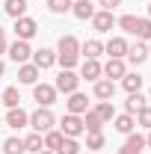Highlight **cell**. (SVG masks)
<instances>
[{"label": "cell", "mask_w": 151, "mask_h": 154, "mask_svg": "<svg viewBox=\"0 0 151 154\" xmlns=\"http://www.w3.org/2000/svg\"><path fill=\"white\" fill-rule=\"evenodd\" d=\"M59 134L62 136H80L83 134V119L80 116H74V113H65L62 116V122H59Z\"/></svg>", "instance_id": "6"}, {"label": "cell", "mask_w": 151, "mask_h": 154, "mask_svg": "<svg viewBox=\"0 0 151 154\" xmlns=\"http://www.w3.org/2000/svg\"><path fill=\"white\" fill-rule=\"evenodd\" d=\"M92 27H95V33H110L116 27V18H113V12H107V9H98L92 18Z\"/></svg>", "instance_id": "9"}, {"label": "cell", "mask_w": 151, "mask_h": 154, "mask_svg": "<svg viewBox=\"0 0 151 154\" xmlns=\"http://www.w3.org/2000/svg\"><path fill=\"white\" fill-rule=\"evenodd\" d=\"M113 128L119 131V134L128 136V134H133V128H136V119H133L131 113H122V116H116V119H113Z\"/></svg>", "instance_id": "21"}, {"label": "cell", "mask_w": 151, "mask_h": 154, "mask_svg": "<svg viewBox=\"0 0 151 154\" xmlns=\"http://www.w3.org/2000/svg\"><path fill=\"white\" fill-rule=\"evenodd\" d=\"M42 148H45V136H42V134H36V131H33L30 136H24V151L39 154Z\"/></svg>", "instance_id": "26"}, {"label": "cell", "mask_w": 151, "mask_h": 154, "mask_svg": "<svg viewBox=\"0 0 151 154\" xmlns=\"http://www.w3.org/2000/svg\"><path fill=\"white\" fill-rule=\"evenodd\" d=\"M98 6H101V9H107V12H113L116 6H122V0H98Z\"/></svg>", "instance_id": "37"}, {"label": "cell", "mask_w": 151, "mask_h": 154, "mask_svg": "<svg viewBox=\"0 0 151 154\" xmlns=\"http://www.w3.org/2000/svg\"><path fill=\"white\" fill-rule=\"evenodd\" d=\"M148 101H151V89H148Z\"/></svg>", "instance_id": "44"}, {"label": "cell", "mask_w": 151, "mask_h": 154, "mask_svg": "<svg viewBox=\"0 0 151 154\" xmlns=\"http://www.w3.org/2000/svg\"><path fill=\"white\" fill-rule=\"evenodd\" d=\"M86 148L89 151H101L104 148V134H89L86 136Z\"/></svg>", "instance_id": "35"}, {"label": "cell", "mask_w": 151, "mask_h": 154, "mask_svg": "<svg viewBox=\"0 0 151 154\" xmlns=\"http://www.w3.org/2000/svg\"><path fill=\"white\" fill-rule=\"evenodd\" d=\"M0 122H3V119H0Z\"/></svg>", "instance_id": "45"}, {"label": "cell", "mask_w": 151, "mask_h": 154, "mask_svg": "<svg viewBox=\"0 0 151 154\" xmlns=\"http://www.w3.org/2000/svg\"><path fill=\"white\" fill-rule=\"evenodd\" d=\"M27 6H30L27 0H6V3H3V9H6L9 18H24V15H27Z\"/></svg>", "instance_id": "23"}, {"label": "cell", "mask_w": 151, "mask_h": 154, "mask_svg": "<svg viewBox=\"0 0 151 154\" xmlns=\"http://www.w3.org/2000/svg\"><path fill=\"white\" fill-rule=\"evenodd\" d=\"M136 125H142V128H148V131H151V104H145V107L136 113Z\"/></svg>", "instance_id": "36"}, {"label": "cell", "mask_w": 151, "mask_h": 154, "mask_svg": "<svg viewBox=\"0 0 151 154\" xmlns=\"http://www.w3.org/2000/svg\"><path fill=\"white\" fill-rule=\"evenodd\" d=\"M128 59L133 65H142L148 59V45L145 42H136V45H128Z\"/></svg>", "instance_id": "19"}, {"label": "cell", "mask_w": 151, "mask_h": 154, "mask_svg": "<svg viewBox=\"0 0 151 154\" xmlns=\"http://www.w3.org/2000/svg\"><path fill=\"white\" fill-rule=\"evenodd\" d=\"M54 62H57V51H51V48H42V51H33V65H36L39 71L51 68Z\"/></svg>", "instance_id": "14"}, {"label": "cell", "mask_w": 151, "mask_h": 154, "mask_svg": "<svg viewBox=\"0 0 151 154\" xmlns=\"http://www.w3.org/2000/svg\"><path fill=\"white\" fill-rule=\"evenodd\" d=\"M104 54H110V59H125L128 57V42L122 36H113L107 45H104Z\"/></svg>", "instance_id": "11"}, {"label": "cell", "mask_w": 151, "mask_h": 154, "mask_svg": "<svg viewBox=\"0 0 151 154\" xmlns=\"http://www.w3.org/2000/svg\"><path fill=\"white\" fill-rule=\"evenodd\" d=\"M95 116L101 119V122H113L116 119V107L110 101H98V107H95Z\"/></svg>", "instance_id": "27"}, {"label": "cell", "mask_w": 151, "mask_h": 154, "mask_svg": "<svg viewBox=\"0 0 151 154\" xmlns=\"http://www.w3.org/2000/svg\"><path fill=\"white\" fill-rule=\"evenodd\" d=\"M6 74V62H3V59H0V77Z\"/></svg>", "instance_id": "39"}, {"label": "cell", "mask_w": 151, "mask_h": 154, "mask_svg": "<svg viewBox=\"0 0 151 154\" xmlns=\"http://www.w3.org/2000/svg\"><path fill=\"white\" fill-rule=\"evenodd\" d=\"M39 154H57V151H48V148H42V151H39Z\"/></svg>", "instance_id": "41"}, {"label": "cell", "mask_w": 151, "mask_h": 154, "mask_svg": "<svg viewBox=\"0 0 151 154\" xmlns=\"http://www.w3.org/2000/svg\"><path fill=\"white\" fill-rule=\"evenodd\" d=\"M6 51H9V59H12L15 65H24L27 59H33V48H30V42H21V38H15Z\"/></svg>", "instance_id": "4"}, {"label": "cell", "mask_w": 151, "mask_h": 154, "mask_svg": "<svg viewBox=\"0 0 151 154\" xmlns=\"http://www.w3.org/2000/svg\"><path fill=\"white\" fill-rule=\"evenodd\" d=\"M145 151V136L142 134H128L125 145L119 148V154H142Z\"/></svg>", "instance_id": "13"}, {"label": "cell", "mask_w": 151, "mask_h": 154, "mask_svg": "<svg viewBox=\"0 0 151 154\" xmlns=\"http://www.w3.org/2000/svg\"><path fill=\"white\" fill-rule=\"evenodd\" d=\"M92 95L98 98V101H113V95H116V83H113V80H107V77L95 80V83H92Z\"/></svg>", "instance_id": "10"}, {"label": "cell", "mask_w": 151, "mask_h": 154, "mask_svg": "<svg viewBox=\"0 0 151 154\" xmlns=\"http://www.w3.org/2000/svg\"><path fill=\"white\" fill-rule=\"evenodd\" d=\"M71 12H74V18H80V21H89V18L95 15V12H98V9L92 6V0H74V3H71Z\"/></svg>", "instance_id": "18"}, {"label": "cell", "mask_w": 151, "mask_h": 154, "mask_svg": "<svg viewBox=\"0 0 151 154\" xmlns=\"http://www.w3.org/2000/svg\"><path fill=\"white\" fill-rule=\"evenodd\" d=\"M77 83H80V77L71 71V68H62L57 74V80H54V89L57 92H65V95H71V92H77Z\"/></svg>", "instance_id": "3"}, {"label": "cell", "mask_w": 151, "mask_h": 154, "mask_svg": "<svg viewBox=\"0 0 151 154\" xmlns=\"http://www.w3.org/2000/svg\"><path fill=\"white\" fill-rule=\"evenodd\" d=\"M80 54L86 59H98L101 54H104V42H98V38H86L83 45H80Z\"/></svg>", "instance_id": "20"}, {"label": "cell", "mask_w": 151, "mask_h": 154, "mask_svg": "<svg viewBox=\"0 0 151 154\" xmlns=\"http://www.w3.org/2000/svg\"><path fill=\"white\" fill-rule=\"evenodd\" d=\"M101 128H104V122L95 116V110H86L83 113V131L86 134H101Z\"/></svg>", "instance_id": "24"}, {"label": "cell", "mask_w": 151, "mask_h": 154, "mask_svg": "<svg viewBox=\"0 0 151 154\" xmlns=\"http://www.w3.org/2000/svg\"><path fill=\"white\" fill-rule=\"evenodd\" d=\"M39 33V24L33 18H15V38H21V42H30V38Z\"/></svg>", "instance_id": "7"}, {"label": "cell", "mask_w": 151, "mask_h": 154, "mask_svg": "<svg viewBox=\"0 0 151 154\" xmlns=\"http://www.w3.org/2000/svg\"><path fill=\"white\" fill-rule=\"evenodd\" d=\"M71 3L74 0H48V9L54 15H65V12H71Z\"/></svg>", "instance_id": "32"}, {"label": "cell", "mask_w": 151, "mask_h": 154, "mask_svg": "<svg viewBox=\"0 0 151 154\" xmlns=\"http://www.w3.org/2000/svg\"><path fill=\"white\" fill-rule=\"evenodd\" d=\"M6 48H9V45H6V30L0 27V54H6Z\"/></svg>", "instance_id": "38"}, {"label": "cell", "mask_w": 151, "mask_h": 154, "mask_svg": "<svg viewBox=\"0 0 151 154\" xmlns=\"http://www.w3.org/2000/svg\"><path fill=\"white\" fill-rule=\"evenodd\" d=\"M39 71L33 62H24V65H18V83H27V86H36L39 83Z\"/></svg>", "instance_id": "17"}, {"label": "cell", "mask_w": 151, "mask_h": 154, "mask_svg": "<svg viewBox=\"0 0 151 154\" xmlns=\"http://www.w3.org/2000/svg\"><path fill=\"white\" fill-rule=\"evenodd\" d=\"M77 151H80V145H77L74 136H65V139H62V145L57 148V154H77Z\"/></svg>", "instance_id": "33"}, {"label": "cell", "mask_w": 151, "mask_h": 154, "mask_svg": "<svg viewBox=\"0 0 151 154\" xmlns=\"http://www.w3.org/2000/svg\"><path fill=\"white\" fill-rule=\"evenodd\" d=\"M145 104H148V98L142 95V92H131V95H128V101H125V113L133 116V113H139Z\"/></svg>", "instance_id": "22"}, {"label": "cell", "mask_w": 151, "mask_h": 154, "mask_svg": "<svg viewBox=\"0 0 151 154\" xmlns=\"http://www.w3.org/2000/svg\"><path fill=\"white\" fill-rule=\"evenodd\" d=\"M6 125H9V128H15V131L30 128V113H24L21 107H12V110L6 113Z\"/></svg>", "instance_id": "15"}, {"label": "cell", "mask_w": 151, "mask_h": 154, "mask_svg": "<svg viewBox=\"0 0 151 154\" xmlns=\"http://www.w3.org/2000/svg\"><path fill=\"white\" fill-rule=\"evenodd\" d=\"M54 125H57V116L51 113V107H39L36 113H30V128L36 131V134H48V131H54Z\"/></svg>", "instance_id": "2"}, {"label": "cell", "mask_w": 151, "mask_h": 154, "mask_svg": "<svg viewBox=\"0 0 151 154\" xmlns=\"http://www.w3.org/2000/svg\"><path fill=\"white\" fill-rule=\"evenodd\" d=\"M148 54H151V42H148Z\"/></svg>", "instance_id": "43"}, {"label": "cell", "mask_w": 151, "mask_h": 154, "mask_svg": "<svg viewBox=\"0 0 151 154\" xmlns=\"http://www.w3.org/2000/svg\"><path fill=\"white\" fill-rule=\"evenodd\" d=\"M136 21H139L136 15H122V18L116 21V24H119L125 33H131V36H133V33H136Z\"/></svg>", "instance_id": "34"}, {"label": "cell", "mask_w": 151, "mask_h": 154, "mask_svg": "<svg viewBox=\"0 0 151 154\" xmlns=\"http://www.w3.org/2000/svg\"><path fill=\"white\" fill-rule=\"evenodd\" d=\"M80 77L83 80H101L104 77V71H101V62L98 59H83V65H80Z\"/></svg>", "instance_id": "16"}, {"label": "cell", "mask_w": 151, "mask_h": 154, "mask_svg": "<svg viewBox=\"0 0 151 154\" xmlns=\"http://www.w3.org/2000/svg\"><path fill=\"white\" fill-rule=\"evenodd\" d=\"M3 154H24V139H21V136L3 139Z\"/></svg>", "instance_id": "29"}, {"label": "cell", "mask_w": 151, "mask_h": 154, "mask_svg": "<svg viewBox=\"0 0 151 154\" xmlns=\"http://www.w3.org/2000/svg\"><path fill=\"white\" fill-rule=\"evenodd\" d=\"M77 59H80V42L74 36H62L57 45V62L62 68H74Z\"/></svg>", "instance_id": "1"}, {"label": "cell", "mask_w": 151, "mask_h": 154, "mask_svg": "<svg viewBox=\"0 0 151 154\" xmlns=\"http://www.w3.org/2000/svg\"><path fill=\"white\" fill-rule=\"evenodd\" d=\"M65 110L74 116H83L86 110H89V98L83 95V92H71L68 95V101H65Z\"/></svg>", "instance_id": "12"}, {"label": "cell", "mask_w": 151, "mask_h": 154, "mask_svg": "<svg viewBox=\"0 0 151 154\" xmlns=\"http://www.w3.org/2000/svg\"><path fill=\"white\" fill-rule=\"evenodd\" d=\"M133 36L139 42H151V18H139L136 21V33Z\"/></svg>", "instance_id": "30"}, {"label": "cell", "mask_w": 151, "mask_h": 154, "mask_svg": "<svg viewBox=\"0 0 151 154\" xmlns=\"http://www.w3.org/2000/svg\"><path fill=\"white\" fill-rule=\"evenodd\" d=\"M57 95L59 92L51 83H36V86H33V101H36L39 107H51V104L57 101Z\"/></svg>", "instance_id": "5"}, {"label": "cell", "mask_w": 151, "mask_h": 154, "mask_svg": "<svg viewBox=\"0 0 151 154\" xmlns=\"http://www.w3.org/2000/svg\"><path fill=\"white\" fill-rule=\"evenodd\" d=\"M122 89H125V92H128V95H131V92H139V89H142V77L136 74V71H128V74L122 77Z\"/></svg>", "instance_id": "25"}, {"label": "cell", "mask_w": 151, "mask_h": 154, "mask_svg": "<svg viewBox=\"0 0 151 154\" xmlns=\"http://www.w3.org/2000/svg\"><path fill=\"white\" fill-rule=\"evenodd\" d=\"M148 18H151V0H148Z\"/></svg>", "instance_id": "42"}, {"label": "cell", "mask_w": 151, "mask_h": 154, "mask_svg": "<svg viewBox=\"0 0 151 154\" xmlns=\"http://www.w3.org/2000/svg\"><path fill=\"white\" fill-rule=\"evenodd\" d=\"M145 148H151V131H148V136H145Z\"/></svg>", "instance_id": "40"}, {"label": "cell", "mask_w": 151, "mask_h": 154, "mask_svg": "<svg viewBox=\"0 0 151 154\" xmlns=\"http://www.w3.org/2000/svg\"><path fill=\"white\" fill-rule=\"evenodd\" d=\"M3 104H6V107H9V110H12V107H18L21 104V92H18V86H6V89H3Z\"/></svg>", "instance_id": "28"}, {"label": "cell", "mask_w": 151, "mask_h": 154, "mask_svg": "<svg viewBox=\"0 0 151 154\" xmlns=\"http://www.w3.org/2000/svg\"><path fill=\"white\" fill-rule=\"evenodd\" d=\"M101 71H104V77L107 80H122V77L128 74V65H125V59H107L104 65H101Z\"/></svg>", "instance_id": "8"}, {"label": "cell", "mask_w": 151, "mask_h": 154, "mask_svg": "<svg viewBox=\"0 0 151 154\" xmlns=\"http://www.w3.org/2000/svg\"><path fill=\"white\" fill-rule=\"evenodd\" d=\"M62 139H65V136L59 134V131H48V134H45V148H48V151H57L59 145H62Z\"/></svg>", "instance_id": "31"}]
</instances>
